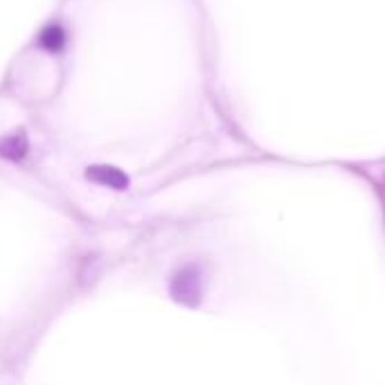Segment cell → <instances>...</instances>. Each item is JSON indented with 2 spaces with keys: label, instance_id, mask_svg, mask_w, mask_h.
Segmentation results:
<instances>
[{
  "label": "cell",
  "instance_id": "7a4b0ae2",
  "mask_svg": "<svg viewBox=\"0 0 385 385\" xmlns=\"http://www.w3.org/2000/svg\"><path fill=\"white\" fill-rule=\"evenodd\" d=\"M41 45L45 47V50H50V52L61 50V45H63V32L59 30V27H47V30L41 34Z\"/></svg>",
  "mask_w": 385,
  "mask_h": 385
},
{
  "label": "cell",
  "instance_id": "6da1fadb",
  "mask_svg": "<svg viewBox=\"0 0 385 385\" xmlns=\"http://www.w3.org/2000/svg\"><path fill=\"white\" fill-rule=\"evenodd\" d=\"M88 176H91L93 180H100L102 185H111V187H115V189H124V187L129 185L127 176H124L122 171L113 169V167H93V169L88 171Z\"/></svg>",
  "mask_w": 385,
  "mask_h": 385
}]
</instances>
